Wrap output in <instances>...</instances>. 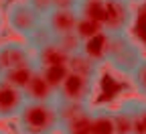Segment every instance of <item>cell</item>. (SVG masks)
I'll return each mask as SVG.
<instances>
[{
  "label": "cell",
  "instance_id": "obj_1",
  "mask_svg": "<svg viewBox=\"0 0 146 134\" xmlns=\"http://www.w3.org/2000/svg\"><path fill=\"white\" fill-rule=\"evenodd\" d=\"M14 122L18 134H59L57 102H27Z\"/></svg>",
  "mask_w": 146,
  "mask_h": 134
},
{
  "label": "cell",
  "instance_id": "obj_2",
  "mask_svg": "<svg viewBox=\"0 0 146 134\" xmlns=\"http://www.w3.org/2000/svg\"><path fill=\"white\" fill-rule=\"evenodd\" d=\"M144 57H146V53H144L142 45L130 33L112 35V43H110V53H108L106 65L116 75L130 77L132 71L140 65V61Z\"/></svg>",
  "mask_w": 146,
  "mask_h": 134
},
{
  "label": "cell",
  "instance_id": "obj_3",
  "mask_svg": "<svg viewBox=\"0 0 146 134\" xmlns=\"http://www.w3.org/2000/svg\"><path fill=\"white\" fill-rule=\"evenodd\" d=\"M4 25L23 41H29L45 25V16H41L35 8H31L25 0H12L6 4L4 10Z\"/></svg>",
  "mask_w": 146,
  "mask_h": 134
},
{
  "label": "cell",
  "instance_id": "obj_4",
  "mask_svg": "<svg viewBox=\"0 0 146 134\" xmlns=\"http://www.w3.org/2000/svg\"><path fill=\"white\" fill-rule=\"evenodd\" d=\"M98 87H100V79H91V77H85V75L69 71L65 81L57 89V102L91 106L98 93Z\"/></svg>",
  "mask_w": 146,
  "mask_h": 134
},
{
  "label": "cell",
  "instance_id": "obj_5",
  "mask_svg": "<svg viewBox=\"0 0 146 134\" xmlns=\"http://www.w3.org/2000/svg\"><path fill=\"white\" fill-rule=\"evenodd\" d=\"M59 134H91V106L57 102Z\"/></svg>",
  "mask_w": 146,
  "mask_h": 134
},
{
  "label": "cell",
  "instance_id": "obj_6",
  "mask_svg": "<svg viewBox=\"0 0 146 134\" xmlns=\"http://www.w3.org/2000/svg\"><path fill=\"white\" fill-rule=\"evenodd\" d=\"M136 21V8L122 2V0H108L102 16V29L110 35L130 33Z\"/></svg>",
  "mask_w": 146,
  "mask_h": 134
},
{
  "label": "cell",
  "instance_id": "obj_7",
  "mask_svg": "<svg viewBox=\"0 0 146 134\" xmlns=\"http://www.w3.org/2000/svg\"><path fill=\"white\" fill-rule=\"evenodd\" d=\"M29 63H35V51L27 41L8 39L0 43V75Z\"/></svg>",
  "mask_w": 146,
  "mask_h": 134
},
{
  "label": "cell",
  "instance_id": "obj_8",
  "mask_svg": "<svg viewBox=\"0 0 146 134\" xmlns=\"http://www.w3.org/2000/svg\"><path fill=\"white\" fill-rule=\"evenodd\" d=\"M25 104H27L25 91L6 81L4 77H0V122L14 120L25 108Z\"/></svg>",
  "mask_w": 146,
  "mask_h": 134
},
{
  "label": "cell",
  "instance_id": "obj_9",
  "mask_svg": "<svg viewBox=\"0 0 146 134\" xmlns=\"http://www.w3.org/2000/svg\"><path fill=\"white\" fill-rule=\"evenodd\" d=\"M77 18H79L77 10H51L45 16V29L53 39H59V37L75 33Z\"/></svg>",
  "mask_w": 146,
  "mask_h": 134
},
{
  "label": "cell",
  "instance_id": "obj_10",
  "mask_svg": "<svg viewBox=\"0 0 146 134\" xmlns=\"http://www.w3.org/2000/svg\"><path fill=\"white\" fill-rule=\"evenodd\" d=\"M69 57L71 55H67L55 39L41 45L39 49H35V63L39 69L55 67V65H69Z\"/></svg>",
  "mask_w": 146,
  "mask_h": 134
},
{
  "label": "cell",
  "instance_id": "obj_11",
  "mask_svg": "<svg viewBox=\"0 0 146 134\" xmlns=\"http://www.w3.org/2000/svg\"><path fill=\"white\" fill-rule=\"evenodd\" d=\"M23 91L27 102H57V89L43 77L39 67H36V73L33 75V79L27 83Z\"/></svg>",
  "mask_w": 146,
  "mask_h": 134
},
{
  "label": "cell",
  "instance_id": "obj_12",
  "mask_svg": "<svg viewBox=\"0 0 146 134\" xmlns=\"http://www.w3.org/2000/svg\"><path fill=\"white\" fill-rule=\"evenodd\" d=\"M110 43H112V35L102 31L96 37H91V39L81 43V53L85 57H89L91 61H96V63H100L104 67L106 59H108V53H110Z\"/></svg>",
  "mask_w": 146,
  "mask_h": 134
},
{
  "label": "cell",
  "instance_id": "obj_13",
  "mask_svg": "<svg viewBox=\"0 0 146 134\" xmlns=\"http://www.w3.org/2000/svg\"><path fill=\"white\" fill-rule=\"evenodd\" d=\"M91 134H118L114 106H91Z\"/></svg>",
  "mask_w": 146,
  "mask_h": 134
},
{
  "label": "cell",
  "instance_id": "obj_14",
  "mask_svg": "<svg viewBox=\"0 0 146 134\" xmlns=\"http://www.w3.org/2000/svg\"><path fill=\"white\" fill-rule=\"evenodd\" d=\"M120 104L130 114L134 134H146V100L136 95V98H124Z\"/></svg>",
  "mask_w": 146,
  "mask_h": 134
},
{
  "label": "cell",
  "instance_id": "obj_15",
  "mask_svg": "<svg viewBox=\"0 0 146 134\" xmlns=\"http://www.w3.org/2000/svg\"><path fill=\"white\" fill-rule=\"evenodd\" d=\"M69 71L85 75V77H91V79H100L102 77V65L96 63V61H91L89 57H85L81 51L69 57Z\"/></svg>",
  "mask_w": 146,
  "mask_h": 134
},
{
  "label": "cell",
  "instance_id": "obj_16",
  "mask_svg": "<svg viewBox=\"0 0 146 134\" xmlns=\"http://www.w3.org/2000/svg\"><path fill=\"white\" fill-rule=\"evenodd\" d=\"M35 73H36V63H29V65L16 67V69H12V71H8V73H4V75H0V77H4V79H6V81H10L12 85L25 89V87H27V83L33 79V75H35Z\"/></svg>",
  "mask_w": 146,
  "mask_h": 134
},
{
  "label": "cell",
  "instance_id": "obj_17",
  "mask_svg": "<svg viewBox=\"0 0 146 134\" xmlns=\"http://www.w3.org/2000/svg\"><path fill=\"white\" fill-rule=\"evenodd\" d=\"M106 2H108V0H79L77 14L83 16V18H89V21H96L98 25H102Z\"/></svg>",
  "mask_w": 146,
  "mask_h": 134
},
{
  "label": "cell",
  "instance_id": "obj_18",
  "mask_svg": "<svg viewBox=\"0 0 146 134\" xmlns=\"http://www.w3.org/2000/svg\"><path fill=\"white\" fill-rule=\"evenodd\" d=\"M128 79H130V83H132V87H134L138 98L146 100V57L140 61V65L132 71V75Z\"/></svg>",
  "mask_w": 146,
  "mask_h": 134
},
{
  "label": "cell",
  "instance_id": "obj_19",
  "mask_svg": "<svg viewBox=\"0 0 146 134\" xmlns=\"http://www.w3.org/2000/svg\"><path fill=\"white\" fill-rule=\"evenodd\" d=\"M102 25H98L96 21H89V18H83L79 16L77 18V27H75V35H77V39L83 43L87 39H91V37H96L98 33H102Z\"/></svg>",
  "mask_w": 146,
  "mask_h": 134
},
{
  "label": "cell",
  "instance_id": "obj_20",
  "mask_svg": "<svg viewBox=\"0 0 146 134\" xmlns=\"http://www.w3.org/2000/svg\"><path fill=\"white\" fill-rule=\"evenodd\" d=\"M43 73V77L55 87L59 89V85L65 81L67 73H69V65H55V67H45V69H39Z\"/></svg>",
  "mask_w": 146,
  "mask_h": 134
},
{
  "label": "cell",
  "instance_id": "obj_21",
  "mask_svg": "<svg viewBox=\"0 0 146 134\" xmlns=\"http://www.w3.org/2000/svg\"><path fill=\"white\" fill-rule=\"evenodd\" d=\"M114 116H116V132L118 134H134L130 114H128V110L122 104L114 106Z\"/></svg>",
  "mask_w": 146,
  "mask_h": 134
},
{
  "label": "cell",
  "instance_id": "obj_22",
  "mask_svg": "<svg viewBox=\"0 0 146 134\" xmlns=\"http://www.w3.org/2000/svg\"><path fill=\"white\" fill-rule=\"evenodd\" d=\"M25 2H27L31 8H35L41 16H47V14L53 10V0H25Z\"/></svg>",
  "mask_w": 146,
  "mask_h": 134
},
{
  "label": "cell",
  "instance_id": "obj_23",
  "mask_svg": "<svg viewBox=\"0 0 146 134\" xmlns=\"http://www.w3.org/2000/svg\"><path fill=\"white\" fill-rule=\"evenodd\" d=\"M79 0H53V10H77Z\"/></svg>",
  "mask_w": 146,
  "mask_h": 134
},
{
  "label": "cell",
  "instance_id": "obj_24",
  "mask_svg": "<svg viewBox=\"0 0 146 134\" xmlns=\"http://www.w3.org/2000/svg\"><path fill=\"white\" fill-rule=\"evenodd\" d=\"M122 2H126V4H130V6H134V8H138V6L146 4V0H122Z\"/></svg>",
  "mask_w": 146,
  "mask_h": 134
},
{
  "label": "cell",
  "instance_id": "obj_25",
  "mask_svg": "<svg viewBox=\"0 0 146 134\" xmlns=\"http://www.w3.org/2000/svg\"><path fill=\"white\" fill-rule=\"evenodd\" d=\"M2 29H4V12L0 10V35H2Z\"/></svg>",
  "mask_w": 146,
  "mask_h": 134
},
{
  "label": "cell",
  "instance_id": "obj_26",
  "mask_svg": "<svg viewBox=\"0 0 146 134\" xmlns=\"http://www.w3.org/2000/svg\"><path fill=\"white\" fill-rule=\"evenodd\" d=\"M0 134H8V132H4V130H0Z\"/></svg>",
  "mask_w": 146,
  "mask_h": 134
}]
</instances>
